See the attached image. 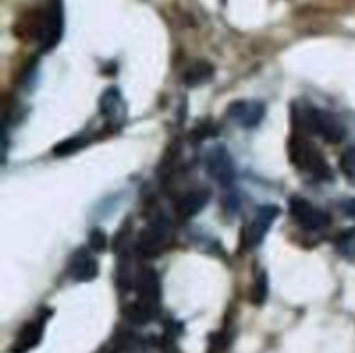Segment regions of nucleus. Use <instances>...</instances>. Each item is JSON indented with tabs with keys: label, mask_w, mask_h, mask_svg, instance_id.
Returning <instances> with one entry per match:
<instances>
[{
	"label": "nucleus",
	"mask_w": 355,
	"mask_h": 353,
	"mask_svg": "<svg viewBox=\"0 0 355 353\" xmlns=\"http://www.w3.org/2000/svg\"><path fill=\"white\" fill-rule=\"evenodd\" d=\"M64 31V12L61 0H49L47 6L31 21L30 35L44 51H51L59 44Z\"/></svg>",
	"instance_id": "f257e3e1"
},
{
	"label": "nucleus",
	"mask_w": 355,
	"mask_h": 353,
	"mask_svg": "<svg viewBox=\"0 0 355 353\" xmlns=\"http://www.w3.org/2000/svg\"><path fill=\"white\" fill-rule=\"evenodd\" d=\"M290 159L300 170H307L309 173L319 180H331L333 173L322 152L304 137H293L290 141Z\"/></svg>",
	"instance_id": "f03ea898"
},
{
	"label": "nucleus",
	"mask_w": 355,
	"mask_h": 353,
	"mask_svg": "<svg viewBox=\"0 0 355 353\" xmlns=\"http://www.w3.org/2000/svg\"><path fill=\"white\" fill-rule=\"evenodd\" d=\"M305 125H307L309 132H312L329 144H338L347 135L345 125L335 114L321 109V107H309L305 111Z\"/></svg>",
	"instance_id": "7ed1b4c3"
},
{
	"label": "nucleus",
	"mask_w": 355,
	"mask_h": 353,
	"mask_svg": "<svg viewBox=\"0 0 355 353\" xmlns=\"http://www.w3.org/2000/svg\"><path fill=\"white\" fill-rule=\"evenodd\" d=\"M290 215L302 228H305V230L318 232L331 224V217H329L324 210L314 206L311 201L298 196L291 197L290 199Z\"/></svg>",
	"instance_id": "20e7f679"
},
{
	"label": "nucleus",
	"mask_w": 355,
	"mask_h": 353,
	"mask_svg": "<svg viewBox=\"0 0 355 353\" xmlns=\"http://www.w3.org/2000/svg\"><path fill=\"white\" fill-rule=\"evenodd\" d=\"M207 172L222 187H231L236 179V166L225 145H215L207 154Z\"/></svg>",
	"instance_id": "39448f33"
},
{
	"label": "nucleus",
	"mask_w": 355,
	"mask_h": 353,
	"mask_svg": "<svg viewBox=\"0 0 355 353\" xmlns=\"http://www.w3.org/2000/svg\"><path fill=\"white\" fill-rule=\"evenodd\" d=\"M281 210L274 204H263V206L257 208L255 215H253L252 221L246 227L245 242L250 249L259 248L263 242L266 235L269 234L270 227H272L274 220L279 217Z\"/></svg>",
	"instance_id": "423d86ee"
},
{
	"label": "nucleus",
	"mask_w": 355,
	"mask_h": 353,
	"mask_svg": "<svg viewBox=\"0 0 355 353\" xmlns=\"http://www.w3.org/2000/svg\"><path fill=\"white\" fill-rule=\"evenodd\" d=\"M170 239V224L165 218H158L153 221L151 225L142 230L141 237H139L137 249L142 256L146 258H153V256L162 255L165 249L166 241Z\"/></svg>",
	"instance_id": "0eeeda50"
},
{
	"label": "nucleus",
	"mask_w": 355,
	"mask_h": 353,
	"mask_svg": "<svg viewBox=\"0 0 355 353\" xmlns=\"http://www.w3.org/2000/svg\"><path fill=\"white\" fill-rule=\"evenodd\" d=\"M227 116L239 127L250 130L262 123L263 116H266V104L262 100H234L229 104Z\"/></svg>",
	"instance_id": "6e6552de"
},
{
	"label": "nucleus",
	"mask_w": 355,
	"mask_h": 353,
	"mask_svg": "<svg viewBox=\"0 0 355 353\" xmlns=\"http://www.w3.org/2000/svg\"><path fill=\"white\" fill-rule=\"evenodd\" d=\"M68 275L76 282H90L99 275V263L89 248L76 249L68 263Z\"/></svg>",
	"instance_id": "1a4fd4ad"
},
{
	"label": "nucleus",
	"mask_w": 355,
	"mask_h": 353,
	"mask_svg": "<svg viewBox=\"0 0 355 353\" xmlns=\"http://www.w3.org/2000/svg\"><path fill=\"white\" fill-rule=\"evenodd\" d=\"M47 315H40L35 320L26 322L23 327L19 329L17 332L16 339H14L12 346H10L9 352L10 353H26L30 350H33L38 343L42 341V336H44V329H45V322H47Z\"/></svg>",
	"instance_id": "9d476101"
},
{
	"label": "nucleus",
	"mask_w": 355,
	"mask_h": 353,
	"mask_svg": "<svg viewBox=\"0 0 355 353\" xmlns=\"http://www.w3.org/2000/svg\"><path fill=\"white\" fill-rule=\"evenodd\" d=\"M210 201V190L207 189H193L189 192L184 194L182 197L177 203L175 211L177 217L180 220H191V218L196 217L201 210L208 204Z\"/></svg>",
	"instance_id": "9b49d317"
},
{
	"label": "nucleus",
	"mask_w": 355,
	"mask_h": 353,
	"mask_svg": "<svg viewBox=\"0 0 355 353\" xmlns=\"http://www.w3.org/2000/svg\"><path fill=\"white\" fill-rule=\"evenodd\" d=\"M99 111L111 121H121L125 118V100L116 87H110L99 99Z\"/></svg>",
	"instance_id": "f8f14e48"
},
{
	"label": "nucleus",
	"mask_w": 355,
	"mask_h": 353,
	"mask_svg": "<svg viewBox=\"0 0 355 353\" xmlns=\"http://www.w3.org/2000/svg\"><path fill=\"white\" fill-rule=\"evenodd\" d=\"M211 76H214V66L210 62L198 61L184 71L182 80L187 87H200L207 83L208 80H211Z\"/></svg>",
	"instance_id": "ddd939ff"
},
{
	"label": "nucleus",
	"mask_w": 355,
	"mask_h": 353,
	"mask_svg": "<svg viewBox=\"0 0 355 353\" xmlns=\"http://www.w3.org/2000/svg\"><path fill=\"white\" fill-rule=\"evenodd\" d=\"M336 251L343 256V258L354 260L355 258V228L342 232V234L336 237Z\"/></svg>",
	"instance_id": "4468645a"
},
{
	"label": "nucleus",
	"mask_w": 355,
	"mask_h": 353,
	"mask_svg": "<svg viewBox=\"0 0 355 353\" xmlns=\"http://www.w3.org/2000/svg\"><path fill=\"white\" fill-rule=\"evenodd\" d=\"M267 293H269V282H267V275H266V272H259V275H257L255 284H253V289H252V301L255 305L266 303Z\"/></svg>",
	"instance_id": "2eb2a0df"
},
{
	"label": "nucleus",
	"mask_w": 355,
	"mask_h": 353,
	"mask_svg": "<svg viewBox=\"0 0 355 353\" xmlns=\"http://www.w3.org/2000/svg\"><path fill=\"white\" fill-rule=\"evenodd\" d=\"M83 142L80 137H71V138H66V141L59 142L58 145L54 147V154L59 156V158H62V156H69L73 154V152L78 151L80 147L83 145Z\"/></svg>",
	"instance_id": "dca6fc26"
},
{
	"label": "nucleus",
	"mask_w": 355,
	"mask_h": 353,
	"mask_svg": "<svg viewBox=\"0 0 355 353\" xmlns=\"http://www.w3.org/2000/svg\"><path fill=\"white\" fill-rule=\"evenodd\" d=\"M340 168H342L343 175L347 179L354 180L355 182V147L347 149L342 154V159H340Z\"/></svg>",
	"instance_id": "f3484780"
},
{
	"label": "nucleus",
	"mask_w": 355,
	"mask_h": 353,
	"mask_svg": "<svg viewBox=\"0 0 355 353\" xmlns=\"http://www.w3.org/2000/svg\"><path fill=\"white\" fill-rule=\"evenodd\" d=\"M106 246H107L106 234H104L103 230H99V228L92 230V234H90V248H92L94 251H103V249H106Z\"/></svg>",
	"instance_id": "a211bd4d"
},
{
	"label": "nucleus",
	"mask_w": 355,
	"mask_h": 353,
	"mask_svg": "<svg viewBox=\"0 0 355 353\" xmlns=\"http://www.w3.org/2000/svg\"><path fill=\"white\" fill-rule=\"evenodd\" d=\"M342 210H343V213L347 215V217L354 218V220H355V197H354V199L343 201Z\"/></svg>",
	"instance_id": "6ab92c4d"
}]
</instances>
